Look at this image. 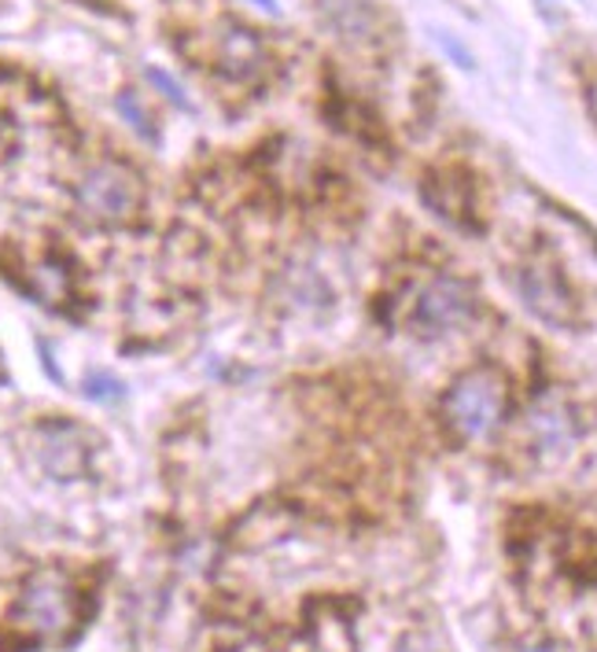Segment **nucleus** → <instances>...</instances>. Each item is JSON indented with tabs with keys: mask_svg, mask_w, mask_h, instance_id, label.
I'll return each instance as SVG.
<instances>
[{
	"mask_svg": "<svg viewBox=\"0 0 597 652\" xmlns=\"http://www.w3.org/2000/svg\"><path fill=\"white\" fill-rule=\"evenodd\" d=\"M509 413V380L494 365H475L464 369L447 387L439 402L442 428L458 442H483L491 439Z\"/></svg>",
	"mask_w": 597,
	"mask_h": 652,
	"instance_id": "1",
	"label": "nucleus"
},
{
	"mask_svg": "<svg viewBox=\"0 0 597 652\" xmlns=\"http://www.w3.org/2000/svg\"><path fill=\"white\" fill-rule=\"evenodd\" d=\"M11 619H15L19 634H27L30 641L60 645L74 634L77 619H82V597L63 571L41 568L22 582Z\"/></svg>",
	"mask_w": 597,
	"mask_h": 652,
	"instance_id": "2",
	"label": "nucleus"
},
{
	"mask_svg": "<svg viewBox=\"0 0 597 652\" xmlns=\"http://www.w3.org/2000/svg\"><path fill=\"white\" fill-rule=\"evenodd\" d=\"M74 203L82 210V218L96 221V225H122V221L137 218L144 203V185L126 162L104 159L77 177Z\"/></svg>",
	"mask_w": 597,
	"mask_h": 652,
	"instance_id": "3",
	"label": "nucleus"
},
{
	"mask_svg": "<svg viewBox=\"0 0 597 652\" xmlns=\"http://www.w3.org/2000/svg\"><path fill=\"white\" fill-rule=\"evenodd\" d=\"M475 287L464 276L439 273L417 287L409 303V328L417 336H447V332L469 325L475 317Z\"/></svg>",
	"mask_w": 597,
	"mask_h": 652,
	"instance_id": "4",
	"label": "nucleus"
},
{
	"mask_svg": "<svg viewBox=\"0 0 597 652\" xmlns=\"http://www.w3.org/2000/svg\"><path fill=\"white\" fill-rule=\"evenodd\" d=\"M516 292L531 314L553 328H572L575 320H579V306H575L572 287L564 284V276L546 262H527L524 270L516 273Z\"/></svg>",
	"mask_w": 597,
	"mask_h": 652,
	"instance_id": "5",
	"label": "nucleus"
},
{
	"mask_svg": "<svg viewBox=\"0 0 597 652\" xmlns=\"http://www.w3.org/2000/svg\"><path fill=\"white\" fill-rule=\"evenodd\" d=\"M425 203L436 210L442 221L458 229H475V188L469 181V173L461 170H436L425 177L420 185Z\"/></svg>",
	"mask_w": 597,
	"mask_h": 652,
	"instance_id": "6",
	"label": "nucleus"
},
{
	"mask_svg": "<svg viewBox=\"0 0 597 652\" xmlns=\"http://www.w3.org/2000/svg\"><path fill=\"white\" fill-rule=\"evenodd\" d=\"M33 442H38V464L44 472L52 475V480H74V475L85 472V439L82 431L71 428V424H44L38 428V435H33Z\"/></svg>",
	"mask_w": 597,
	"mask_h": 652,
	"instance_id": "7",
	"label": "nucleus"
},
{
	"mask_svg": "<svg viewBox=\"0 0 597 652\" xmlns=\"http://www.w3.org/2000/svg\"><path fill=\"white\" fill-rule=\"evenodd\" d=\"M524 431H527V442L538 453H557L564 446H572L575 420H572L568 402H564L561 395H538L524 417Z\"/></svg>",
	"mask_w": 597,
	"mask_h": 652,
	"instance_id": "8",
	"label": "nucleus"
},
{
	"mask_svg": "<svg viewBox=\"0 0 597 652\" xmlns=\"http://www.w3.org/2000/svg\"><path fill=\"white\" fill-rule=\"evenodd\" d=\"M218 66L232 82H251L265 66V44L248 27H226L218 38Z\"/></svg>",
	"mask_w": 597,
	"mask_h": 652,
	"instance_id": "9",
	"label": "nucleus"
},
{
	"mask_svg": "<svg viewBox=\"0 0 597 652\" xmlns=\"http://www.w3.org/2000/svg\"><path fill=\"white\" fill-rule=\"evenodd\" d=\"M115 107H118L122 122H126V126L137 133L144 144H159V126L151 122L148 107L140 104V96L133 93V88H122V93L115 96Z\"/></svg>",
	"mask_w": 597,
	"mask_h": 652,
	"instance_id": "10",
	"label": "nucleus"
},
{
	"mask_svg": "<svg viewBox=\"0 0 597 652\" xmlns=\"http://www.w3.org/2000/svg\"><path fill=\"white\" fill-rule=\"evenodd\" d=\"M325 8L347 38H369V30H373V8L369 4H358V0H339V4H325Z\"/></svg>",
	"mask_w": 597,
	"mask_h": 652,
	"instance_id": "11",
	"label": "nucleus"
},
{
	"mask_svg": "<svg viewBox=\"0 0 597 652\" xmlns=\"http://www.w3.org/2000/svg\"><path fill=\"white\" fill-rule=\"evenodd\" d=\"M82 395L93 398V402L115 406V402L126 398V383H122L118 376H111V372H88L85 383H82Z\"/></svg>",
	"mask_w": 597,
	"mask_h": 652,
	"instance_id": "12",
	"label": "nucleus"
},
{
	"mask_svg": "<svg viewBox=\"0 0 597 652\" xmlns=\"http://www.w3.org/2000/svg\"><path fill=\"white\" fill-rule=\"evenodd\" d=\"M144 77H148V82L159 88V93L170 99V104L177 107V111H192V99H188V93H185V85L177 82L174 74H166L163 66H144Z\"/></svg>",
	"mask_w": 597,
	"mask_h": 652,
	"instance_id": "13",
	"label": "nucleus"
},
{
	"mask_svg": "<svg viewBox=\"0 0 597 652\" xmlns=\"http://www.w3.org/2000/svg\"><path fill=\"white\" fill-rule=\"evenodd\" d=\"M33 276H38V287H33V292H38L44 303H55V298L66 292V273L60 265H41Z\"/></svg>",
	"mask_w": 597,
	"mask_h": 652,
	"instance_id": "14",
	"label": "nucleus"
},
{
	"mask_svg": "<svg viewBox=\"0 0 597 652\" xmlns=\"http://www.w3.org/2000/svg\"><path fill=\"white\" fill-rule=\"evenodd\" d=\"M436 44H439V49H442V52H447V55H450V60H453V63H458V66H461V71H472V66H475V60H472V52H469V49H464V44H461L458 38H453V33H447V30H436Z\"/></svg>",
	"mask_w": 597,
	"mask_h": 652,
	"instance_id": "15",
	"label": "nucleus"
},
{
	"mask_svg": "<svg viewBox=\"0 0 597 652\" xmlns=\"http://www.w3.org/2000/svg\"><path fill=\"white\" fill-rule=\"evenodd\" d=\"M254 8H262L265 15H281V8H276V0H251Z\"/></svg>",
	"mask_w": 597,
	"mask_h": 652,
	"instance_id": "16",
	"label": "nucleus"
},
{
	"mask_svg": "<svg viewBox=\"0 0 597 652\" xmlns=\"http://www.w3.org/2000/svg\"><path fill=\"white\" fill-rule=\"evenodd\" d=\"M590 111H594V115H597V85L590 88Z\"/></svg>",
	"mask_w": 597,
	"mask_h": 652,
	"instance_id": "17",
	"label": "nucleus"
},
{
	"mask_svg": "<svg viewBox=\"0 0 597 652\" xmlns=\"http://www.w3.org/2000/svg\"><path fill=\"white\" fill-rule=\"evenodd\" d=\"M520 652H549V649H520Z\"/></svg>",
	"mask_w": 597,
	"mask_h": 652,
	"instance_id": "18",
	"label": "nucleus"
}]
</instances>
